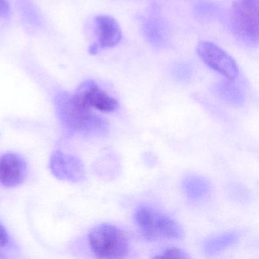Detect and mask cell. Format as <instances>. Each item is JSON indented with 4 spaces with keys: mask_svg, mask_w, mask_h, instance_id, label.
<instances>
[{
    "mask_svg": "<svg viewBox=\"0 0 259 259\" xmlns=\"http://www.w3.org/2000/svg\"><path fill=\"white\" fill-rule=\"evenodd\" d=\"M27 165L24 159L13 153L0 157V183L7 187H15L25 181Z\"/></svg>",
    "mask_w": 259,
    "mask_h": 259,
    "instance_id": "8",
    "label": "cell"
},
{
    "mask_svg": "<svg viewBox=\"0 0 259 259\" xmlns=\"http://www.w3.org/2000/svg\"><path fill=\"white\" fill-rule=\"evenodd\" d=\"M257 7L256 0H241L233 7V26L244 38L257 37Z\"/></svg>",
    "mask_w": 259,
    "mask_h": 259,
    "instance_id": "7",
    "label": "cell"
},
{
    "mask_svg": "<svg viewBox=\"0 0 259 259\" xmlns=\"http://www.w3.org/2000/svg\"><path fill=\"white\" fill-rule=\"evenodd\" d=\"M220 94L227 102L233 105H240L243 101V98L241 93L235 90L233 88L222 87L220 89Z\"/></svg>",
    "mask_w": 259,
    "mask_h": 259,
    "instance_id": "12",
    "label": "cell"
},
{
    "mask_svg": "<svg viewBox=\"0 0 259 259\" xmlns=\"http://www.w3.org/2000/svg\"><path fill=\"white\" fill-rule=\"evenodd\" d=\"M55 104L57 116L69 133L100 136L108 132V122L79 104L73 95L62 92L56 98Z\"/></svg>",
    "mask_w": 259,
    "mask_h": 259,
    "instance_id": "1",
    "label": "cell"
},
{
    "mask_svg": "<svg viewBox=\"0 0 259 259\" xmlns=\"http://www.w3.org/2000/svg\"><path fill=\"white\" fill-rule=\"evenodd\" d=\"M196 52L201 60L218 73L230 80L239 74V67L233 57L212 42L201 41L197 45Z\"/></svg>",
    "mask_w": 259,
    "mask_h": 259,
    "instance_id": "4",
    "label": "cell"
},
{
    "mask_svg": "<svg viewBox=\"0 0 259 259\" xmlns=\"http://www.w3.org/2000/svg\"><path fill=\"white\" fill-rule=\"evenodd\" d=\"M155 258H189L188 253L182 248L172 247L165 249L163 252L160 253L158 255H156Z\"/></svg>",
    "mask_w": 259,
    "mask_h": 259,
    "instance_id": "13",
    "label": "cell"
},
{
    "mask_svg": "<svg viewBox=\"0 0 259 259\" xmlns=\"http://www.w3.org/2000/svg\"><path fill=\"white\" fill-rule=\"evenodd\" d=\"M135 221L148 240L180 239L184 236L183 229L177 221L148 206H142L136 210Z\"/></svg>",
    "mask_w": 259,
    "mask_h": 259,
    "instance_id": "3",
    "label": "cell"
},
{
    "mask_svg": "<svg viewBox=\"0 0 259 259\" xmlns=\"http://www.w3.org/2000/svg\"><path fill=\"white\" fill-rule=\"evenodd\" d=\"M239 233L228 232L207 239L204 243V251L207 254H214L231 246L239 239Z\"/></svg>",
    "mask_w": 259,
    "mask_h": 259,
    "instance_id": "11",
    "label": "cell"
},
{
    "mask_svg": "<svg viewBox=\"0 0 259 259\" xmlns=\"http://www.w3.org/2000/svg\"><path fill=\"white\" fill-rule=\"evenodd\" d=\"M50 169L54 177L60 180L80 183L85 180L82 162L70 154L56 151L50 159Z\"/></svg>",
    "mask_w": 259,
    "mask_h": 259,
    "instance_id": "6",
    "label": "cell"
},
{
    "mask_svg": "<svg viewBox=\"0 0 259 259\" xmlns=\"http://www.w3.org/2000/svg\"><path fill=\"white\" fill-rule=\"evenodd\" d=\"M183 192L189 198H201L205 196L210 189L208 180L200 176H189L182 183Z\"/></svg>",
    "mask_w": 259,
    "mask_h": 259,
    "instance_id": "10",
    "label": "cell"
},
{
    "mask_svg": "<svg viewBox=\"0 0 259 259\" xmlns=\"http://www.w3.org/2000/svg\"><path fill=\"white\" fill-rule=\"evenodd\" d=\"M89 244L93 252L101 258H120L126 255L130 241L125 232L116 226L100 224L89 234Z\"/></svg>",
    "mask_w": 259,
    "mask_h": 259,
    "instance_id": "2",
    "label": "cell"
},
{
    "mask_svg": "<svg viewBox=\"0 0 259 259\" xmlns=\"http://www.w3.org/2000/svg\"><path fill=\"white\" fill-rule=\"evenodd\" d=\"M10 6L7 0H0V17H6L10 14Z\"/></svg>",
    "mask_w": 259,
    "mask_h": 259,
    "instance_id": "15",
    "label": "cell"
},
{
    "mask_svg": "<svg viewBox=\"0 0 259 259\" xmlns=\"http://www.w3.org/2000/svg\"><path fill=\"white\" fill-rule=\"evenodd\" d=\"M9 242H10V236L6 230L5 227L2 224H0V248L8 245Z\"/></svg>",
    "mask_w": 259,
    "mask_h": 259,
    "instance_id": "14",
    "label": "cell"
},
{
    "mask_svg": "<svg viewBox=\"0 0 259 259\" xmlns=\"http://www.w3.org/2000/svg\"><path fill=\"white\" fill-rule=\"evenodd\" d=\"M73 97L81 105L100 111L113 112L119 107L116 99L107 95L92 80L81 83Z\"/></svg>",
    "mask_w": 259,
    "mask_h": 259,
    "instance_id": "5",
    "label": "cell"
},
{
    "mask_svg": "<svg viewBox=\"0 0 259 259\" xmlns=\"http://www.w3.org/2000/svg\"><path fill=\"white\" fill-rule=\"evenodd\" d=\"M99 49L112 48L119 45L122 38V31L118 22L113 18L107 16H99L95 18Z\"/></svg>",
    "mask_w": 259,
    "mask_h": 259,
    "instance_id": "9",
    "label": "cell"
}]
</instances>
